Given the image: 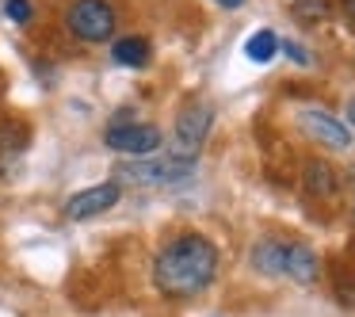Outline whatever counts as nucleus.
Here are the masks:
<instances>
[{
	"instance_id": "obj_1",
	"label": "nucleus",
	"mask_w": 355,
	"mask_h": 317,
	"mask_svg": "<svg viewBox=\"0 0 355 317\" xmlns=\"http://www.w3.org/2000/svg\"><path fill=\"white\" fill-rule=\"evenodd\" d=\"M218 279V245L202 233H180L157 252L153 286L164 298H195Z\"/></svg>"
},
{
	"instance_id": "obj_2",
	"label": "nucleus",
	"mask_w": 355,
	"mask_h": 317,
	"mask_svg": "<svg viewBox=\"0 0 355 317\" xmlns=\"http://www.w3.org/2000/svg\"><path fill=\"white\" fill-rule=\"evenodd\" d=\"M195 172V161L184 157H138V161H123L115 169L119 184H138V187H176L187 184Z\"/></svg>"
},
{
	"instance_id": "obj_3",
	"label": "nucleus",
	"mask_w": 355,
	"mask_h": 317,
	"mask_svg": "<svg viewBox=\"0 0 355 317\" xmlns=\"http://www.w3.org/2000/svg\"><path fill=\"white\" fill-rule=\"evenodd\" d=\"M115 8L107 0H73L65 12V27L80 42H107L115 35Z\"/></svg>"
},
{
	"instance_id": "obj_4",
	"label": "nucleus",
	"mask_w": 355,
	"mask_h": 317,
	"mask_svg": "<svg viewBox=\"0 0 355 317\" xmlns=\"http://www.w3.org/2000/svg\"><path fill=\"white\" fill-rule=\"evenodd\" d=\"M126 115H130V111H123V119H115V123L107 126V134H103L107 149L126 153L130 161H138V157H153L157 149H161L164 134L157 130L153 123H130Z\"/></svg>"
},
{
	"instance_id": "obj_5",
	"label": "nucleus",
	"mask_w": 355,
	"mask_h": 317,
	"mask_svg": "<svg viewBox=\"0 0 355 317\" xmlns=\"http://www.w3.org/2000/svg\"><path fill=\"white\" fill-rule=\"evenodd\" d=\"M210 126H214V108H210V103H191V108H184L176 119V149H172V157L195 161L202 142H207V134H210Z\"/></svg>"
},
{
	"instance_id": "obj_6",
	"label": "nucleus",
	"mask_w": 355,
	"mask_h": 317,
	"mask_svg": "<svg viewBox=\"0 0 355 317\" xmlns=\"http://www.w3.org/2000/svg\"><path fill=\"white\" fill-rule=\"evenodd\" d=\"M119 199H123V184H119V180H103V184L85 187V191L73 195V199L65 203V218H69V222H88V218H100V214H107L111 207H119Z\"/></svg>"
},
{
	"instance_id": "obj_7",
	"label": "nucleus",
	"mask_w": 355,
	"mask_h": 317,
	"mask_svg": "<svg viewBox=\"0 0 355 317\" xmlns=\"http://www.w3.org/2000/svg\"><path fill=\"white\" fill-rule=\"evenodd\" d=\"M298 126L324 149H336L340 153V149L352 146V130H347V123H340V119L332 115V111H324V108H302L298 111Z\"/></svg>"
},
{
	"instance_id": "obj_8",
	"label": "nucleus",
	"mask_w": 355,
	"mask_h": 317,
	"mask_svg": "<svg viewBox=\"0 0 355 317\" xmlns=\"http://www.w3.org/2000/svg\"><path fill=\"white\" fill-rule=\"evenodd\" d=\"M283 275L294 279V283H302V286H313L317 279H321V256H317L309 245H302V241H286Z\"/></svg>"
},
{
	"instance_id": "obj_9",
	"label": "nucleus",
	"mask_w": 355,
	"mask_h": 317,
	"mask_svg": "<svg viewBox=\"0 0 355 317\" xmlns=\"http://www.w3.org/2000/svg\"><path fill=\"white\" fill-rule=\"evenodd\" d=\"M31 146V126L19 119H0V164H12Z\"/></svg>"
},
{
	"instance_id": "obj_10",
	"label": "nucleus",
	"mask_w": 355,
	"mask_h": 317,
	"mask_svg": "<svg viewBox=\"0 0 355 317\" xmlns=\"http://www.w3.org/2000/svg\"><path fill=\"white\" fill-rule=\"evenodd\" d=\"M302 184H306V191L317 195V199H332V195L340 191V172L324 161H309L306 172H302Z\"/></svg>"
},
{
	"instance_id": "obj_11",
	"label": "nucleus",
	"mask_w": 355,
	"mask_h": 317,
	"mask_svg": "<svg viewBox=\"0 0 355 317\" xmlns=\"http://www.w3.org/2000/svg\"><path fill=\"white\" fill-rule=\"evenodd\" d=\"M283 264H286V241H279V237L256 241L252 268L260 271V275H283Z\"/></svg>"
},
{
	"instance_id": "obj_12",
	"label": "nucleus",
	"mask_w": 355,
	"mask_h": 317,
	"mask_svg": "<svg viewBox=\"0 0 355 317\" xmlns=\"http://www.w3.org/2000/svg\"><path fill=\"white\" fill-rule=\"evenodd\" d=\"M111 62L123 65V69H141V65L149 62V39H141V35L119 39L115 46H111Z\"/></svg>"
},
{
	"instance_id": "obj_13",
	"label": "nucleus",
	"mask_w": 355,
	"mask_h": 317,
	"mask_svg": "<svg viewBox=\"0 0 355 317\" xmlns=\"http://www.w3.org/2000/svg\"><path fill=\"white\" fill-rule=\"evenodd\" d=\"M245 54H248V62L268 65L271 58L279 54V35H275V31H268V27H263V31H256L252 39L245 42Z\"/></svg>"
},
{
	"instance_id": "obj_14",
	"label": "nucleus",
	"mask_w": 355,
	"mask_h": 317,
	"mask_svg": "<svg viewBox=\"0 0 355 317\" xmlns=\"http://www.w3.org/2000/svg\"><path fill=\"white\" fill-rule=\"evenodd\" d=\"M291 16L302 27H317L329 19V0H291Z\"/></svg>"
},
{
	"instance_id": "obj_15",
	"label": "nucleus",
	"mask_w": 355,
	"mask_h": 317,
	"mask_svg": "<svg viewBox=\"0 0 355 317\" xmlns=\"http://www.w3.org/2000/svg\"><path fill=\"white\" fill-rule=\"evenodd\" d=\"M4 12H8L12 24H31V16H35L31 0H8V4H4Z\"/></svg>"
},
{
	"instance_id": "obj_16",
	"label": "nucleus",
	"mask_w": 355,
	"mask_h": 317,
	"mask_svg": "<svg viewBox=\"0 0 355 317\" xmlns=\"http://www.w3.org/2000/svg\"><path fill=\"white\" fill-rule=\"evenodd\" d=\"M279 46H283L286 54H291V62H298V65H309V54L298 46V42H279Z\"/></svg>"
},
{
	"instance_id": "obj_17",
	"label": "nucleus",
	"mask_w": 355,
	"mask_h": 317,
	"mask_svg": "<svg viewBox=\"0 0 355 317\" xmlns=\"http://www.w3.org/2000/svg\"><path fill=\"white\" fill-rule=\"evenodd\" d=\"M340 8H344V16L352 19V27H355V0H340Z\"/></svg>"
},
{
	"instance_id": "obj_18",
	"label": "nucleus",
	"mask_w": 355,
	"mask_h": 317,
	"mask_svg": "<svg viewBox=\"0 0 355 317\" xmlns=\"http://www.w3.org/2000/svg\"><path fill=\"white\" fill-rule=\"evenodd\" d=\"M214 4H222V8H241L245 0H214Z\"/></svg>"
},
{
	"instance_id": "obj_19",
	"label": "nucleus",
	"mask_w": 355,
	"mask_h": 317,
	"mask_svg": "<svg viewBox=\"0 0 355 317\" xmlns=\"http://www.w3.org/2000/svg\"><path fill=\"white\" fill-rule=\"evenodd\" d=\"M347 111H352V123H355V100H352V103H347Z\"/></svg>"
}]
</instances>
